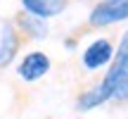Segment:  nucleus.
<instances>
[{"instance_id": "f257e3e1", "label": "nucleus", "mask_w": 128, "mask_h": 119, "mask_svg": "<svg viewBox=\"0 0 128 119\" xmlns=\"http://www.w3.org/2000/svg\"><path fill=\"white\" fill-rule=\"evenodd\" d=\"M128 19V0H100L88 14V26L102 29Z\"/></svg>"}, {"instance_id": "f03ea898", "label": "nucleus", "mask_w": 128, "mask_h": 119, "mask_svg": "<svg viewBox=\"0 0 128 119\" xmlns=\"http://www.w3.org/2000/svg\"><path fill=\"white\" fill-rule=\"evenodd\" d=\"M102 86L109 91V98L114 102H128V64L112 60L102 79Z\"/></svg>"}, {"instance_id": "7ed1b4c3", "label": "nucleus", "mask_w": 128, "mask_h": 119, "mask_svg": "<svg viewBox=\"0 0 128 119\" xmlns=\"http://www.w3.org/2000/svg\"><path fill=\"white\" fill-rule=\"evenodd\" d=\"M26 38L14 29L12 22H5L0 26V69H7L10 64L17 60L19 50L26 45Z\"/></svg>"}, {"instance_id": "20e7f679", "label": "nucleus", "mask_w": 128, "mask_h": 119, "mask_svg": "<svg viewBox=\"0 0 128 119\" xmlns=\"http://www.w3.org/2000/svg\"><path fill=\"white\" fill-rule=\"evenodd\" d=\"M48 72H50V57H48L45 52H40V50L28 52L17 67V74L24 81H38V79H43Z\"/></svg>"}, {"instance_id": "39448f33", "label": "nucleus", "mask_w": 128, "mask_h": 119, "mask_svg": "<svg viewBox=\"0 0 128 119\" xmlns=\"http://www.w3.org/2000/svg\"><path fill=\"white\" fill-rule=\"evenodd\" d=\"M112 57H114V45H112V41L97 38V41H92L90 45L86 48V52H83V67L95 72V69L109 64Z\"/></svg>"}, {"instance_id": "423d86ee", "label": "nucleus", "mask_w": 128, "mask_h": 119, "mask_svg": "<svg viewBox=\"0 0 128 119\" xmlns=\"http://www.w3.org/2000/svg\"><path fill=\"white\" fill-rule=\"evenodd\" d=\"M12 24H14V29H17L26 41H36V38H45L48 36V24H45V19L33 17V14L26 12V10H22V12L14 14Z\"/></svg>"}, {"instance_id": "0eeeda50", "label": "nucleus", "mask_w": 128, "mask_h": 119, "mask_svg": "<svg viewBox=\"0 0 128 119\" xmlns=\"http://www.w3.org/2000/svg\"><path fill=\"white\" fill-rule=\"evenodd\" d=\"M22 7L26 12H31L33 17H40V19H52V17H60L64 10L69 7L71 0H19Z\"/></svg>"}, {"instance_id": "6e6552de", "label": "nucleus", "mask_w": 128, "mask_h": 119, "mask_svg": "<svg viewBox=\"0 0 128 119\" xmlns=\"http://www.w3.org/2000/svg\"><path fill=\"white\" fill-rule=\"evenodd\" d=\"M112 98H109V91H107L104 86H102V81L97 83V86H92V88H86L83 93H78V98H76V107L81 112H86V110H92V107H100V105H104V102H109Z\"/></svg>"}, {"instance_id": "1a4fd4ad", "label": "nucleus", "mask_w": 128, "mask_h": 119, "mask_svg": "<svg viewBox=\"0 0 128 119\" xmlns=\"http://www.w3.org/2000/svg\"><path fill=\"white\" fill-rule=\"evenodd\" d=\"M112 60H116V62H126V64H128V31L124 33V38H121L119 48L114 50V57H112Z\"/></svg>"}]
</instances>
